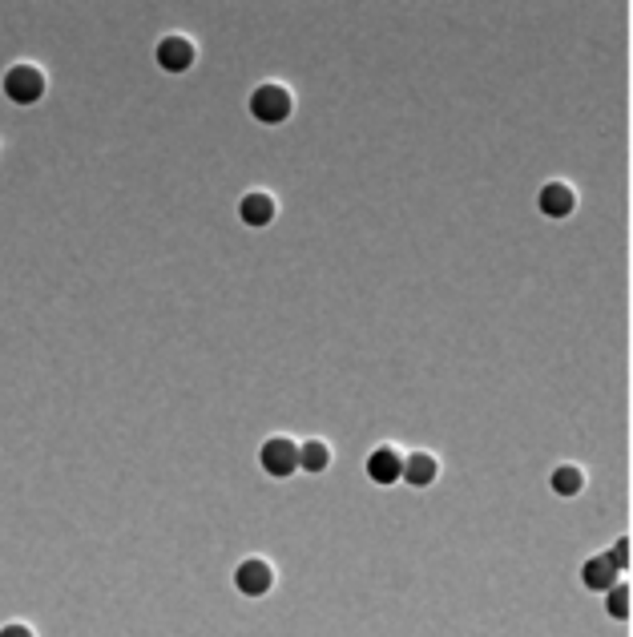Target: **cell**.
Listing matches in <instances>:
<instances>
[{"label": "cell", "instance_id": "obj_1", "mask_svg": "<svg viewBox=\"0 0 633 637\" xmlns=\"http://www.w3.org/2000/svg\"><path fill=\"white\" fill-rule=\"evenodd\" d=\"M5 97L13 101V106H36V101L45 97V73L33 69V65H16V69H8Z\"/></svg>", "mask_w": 633, "mask_h": 637}, {"label": "cell", "instance_id": "obj_2", "mask_svg": "<svg viewBox=\"0 0 633 637\" xmlns=\"http://www.w3.org/2000/svg\"><path fill=\"white\" fill-rule=\"evenodd\" d=\"M250 114L258 121H266V126H278V121H286L291 114V93L283 86H263L255 89V97H250Z\"/></svg>", "mask_w": 633, "mask_h": 637}, {"label": "cell", "instance_id": "obj_3", "mask_svg": "<svg viewBox=\"0 0 633 637\" xmlns=\"http://www.w3.org/2000/svg\"><path fill=\"white\" fill-rule=\"evenodd\" d=\"M258 460H263V468L271 476H291L295 468H299V444H291V440H266L263 444V456H258Z\"/></svg>", "mask_w": 633, "mask_h": 637}, {"label": "cell", "instance_id": "obj_4", "mask_svg": "<svg viewBox=\"0 0 633 637\" xmlns=\"http://www.w3.org/2000/svg\"><path fill=\"white\" fill-rule=\"evenodd\" d=\"M271 565L266 561H242L238 565V573H235V585H238V593H246V597H263L266 589H271Z\"/></svg>", "mask_w": 633, "mask_h": 637}, {"label": "cell", "instance_id": "obj_5", "mask_svg": "<svg viewBox=\"0 0 633 637\" xmlns=\"http://www.w3.org/2000/svg\"><path fill=\"white\" fill-rule=\"evenodd\" d=\"M157 65H162L166 73H186L194 65V45L186 41V36H166V41L157 45Z\"/></svg>", "mask_w": 633, "mask_h": 637}, {"label": "cell", "instance_id": "obj_6", "mask_svg": "<svg viewBox=\"0 0 633 637\" xmlns=\"http://www.w3.org/2000/svg\"><path fill=\"white\" fill-rule=\"evenodd\" d=\"M367 476L376 484H396L399 476H404V460H399L392 448H379V452H371V460H367Z\"/></svg>", "mask_w": 633, "mask_h": 637}, {"label": "cell", "instance_id": "obj_7", "mask_svg": "<svg viewBox=\"0 0 633 637\" xmlns=\"http://www.w3.org/2000/svg\"><path fill=\"white\" fill-rule=\"evenodd\" d=\"M537 202H541V214H545V218H565V214L573 210V194H569V186H561V182L545 186Z\"/></svg>", "mask_w": 633, "mask_h": 637}, {"label": "cell", "instance_id": "obj_8", "mask_svg": "<svg viewBox=\"0 0 633 637\" xmlns=\"http://www.w3.org/2000/svg\"><path fill=\"white\" fill-rule=\"evenodd\" d=\"M581 581H585V589H601V593H605V589L618 585V569H613L605 557H593V561H585Z\"/></svg>", "mask_w": 633, "mask_h": 637}, {"label": "cell", "instance_id": "obj_9", "mask_svg": "<svg viewBox=\"0 0 633 637\" xmlns=\"http://www.w3.org/2000/svg\"><path fill=\"white\" fill-rule=\"evenodd\" d=\"M271 218H275V202L266 194H246L242 198V222L246 227H266Z\"/></svg>", "mask_w": 633, "mask_h": 637}, {"label": "cell", "instance_id": "obj_10", "mask_svg": "<svg viewBox=\"0 0 633 637\" xmlns=\"http://www.w3.org/2000/svg\"><path fill=\"white\" fill-rule=\"evenodd\" d=\"M399 480H407V484H416V489H424V484H432L436 480V460L432 456H412V460H404V476Z\"/></svg>", "mask_w": 633, "mask_h": 637}, {"label": "cell", "instance_id": "obj_11", "mask_svg": "<svg viewBox=\"0 0 633 637\" xmlns=\"http://www.w3.org/2000/svg\"><path fill=\"white\" fill-rule=\"evenodd\" d=\"M331 464V452L323 440H306V444H299V468H306V472H323V468Z\"/></svg>", "mask_w": 633, "mask_h": 637}, {"label": "cell", "instance_id": "obj_12", "mask_svg": "<svg viewBox=\"0 0 633 637\" xmlns=\"http://www.w3.org/2000/svg\"><path fill=\"white\" fill-rule=\"evenodd\" d=\"M581 484H585V476L577 472V468H569V464L553 472V492H561V496H577V492H581Z\"/></svg>", "mask_w": 633, "mask_h": 637}, {"label": "cell", "instance_id": "obj_13", "mask_svg": "<svg viewBox=\"0 0 633 637\" xmlns=\"http://www.w3.org/2000/svg\"><path fill=\"white\" fill-rule=\"evenodd\" d=\"M605 593H609V613L613 617H629V589L626 585H613V589H605Z\"/></svg>", "mask_w": 633, "mask_h": 637}, {"label": "cell", "instance_id": "obj_14", "mask_svg": "<svg viewBox=\"0 0 633 637\" xmlns=\"http://www.w3.org/2000/svg\"><path fill=\"white\" fill-rule=\"evenodd\" d=\"M605 561H609L613 569H626V561H629V545H626V541H618V549H613Z\"/></svg>", "mask_w": 633, "mask_h": 637}, {"label": "cell", "instance_id": "obj_15", "mask_svg": "<svg viewBox=\"0 0 633 637\" xmlns=\"http://www.w3.org/2000/svg\"><path fill=\"white\" fill-rule=\"evenodd\" d=\"M0 637H33V633L25 630V625H5V630H0Z\"/></svg>", "mask_w": 633, "mask_h": 637}]
</instances>
